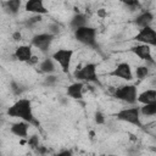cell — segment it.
Returning a JSON list of instances; mask_svg holds the SVG:
<instances>
[{
  "instance_id": "obj_6",
  "label": "cell",
  "mask_w": 156,
  "mask_h": 156,
  "mask_svg": "<svg viewBox=\"0 0 156 156\" xmlns=\"http://www.w3.org/2000/svg\"><path fill=\"white\" fill-rule=\"evenodd\" d=\"M115 117L118 121L126 122V123L132 124V126H135L138 128H141L143 127L141 116H140V112H139V106H136V105H133L130 107L121 108L119 111H117L115 113Z\"/></svg>"
},
{
  "instance_id": "obj_20",
  "label": "cell",
  "mask_w": 156,
  "mask_h": 156,
  "mask_svg": "<svg viewBox=\"0 0 156 156\" xmlns=\"http://www.w3.org/2000/svg\"><path fill=\"white\" fill-rule=\"evenodd\" d=\"M4 7L7 12H10L11 15H17L20 12V9L22 6V1L20 0H10V1H5L4 4Z\"/></svg>"
},
{
  "instance_id": "obj_17",
  "label": "cell",
  "mask_w": 156,
  "mask_h": 156,
  "mask_svg": "<svg viewBox=\"0 0 156 156\" xmlns=\"http://www.w3.org/2000/svg\"><path fill=\"white\" fill-rule=\"evenodd\" d=\"M38 68L40 72H43L45 74H54L57 71V65L50 56H48L38 63Z\"/></svg>"
},
{
  "instance_id": "obj_25",
  "label": "cell",
  "mask_w": 156,
  "mask_h": 156,
  "mask_svg": "<svg viewBox=\"0 0 156 156\" xmlns=\"http://www.w3.org/2000/svg\"><path fill=\"white\" fill-rule=\"evenodd\" d=\"M27 143H28V146H30L32 149H37L39 146V136L38 135H32V136H28L27 138Z\"/></svg>"
},
{
  "instance_id": "obj_2",
  "label": "cell",
  "mask_w": 156,
  "mask_h": 156,
  "mask_svg": "<svg viewBox=\"0 0 156 156\" xmlns=\"http://www.w3.org/2000/svg\"><path fill=\"white\" fill-rule=\"evenodd\" d=\"M73 78L77 79V82L82 83H94V84H101L99 76H98V65L94 62H87L82 67H78L73 72Z\"/></svg>"
},
{
  "instance_id": "obj_29",
  "label": "cell",
  "mask_w": 156,
  "mask_h": 156,
  "mask_svg": "<svg viewBox=\"0 0 156 156\" xmlns=\"http://www.w3.org/2000/svg\"><path fill=\"white\" fill-rule=\"evenodd\" d=\"M123 4L126 6H130V7H138L139 6V1H124Z\"/></svg>"
},
{
  "instance_id": "obj_13",
  "label": "cell",
  "mask_w": 156,
  "mask_h": 156,
  "mask_svg": "<svg viewBox=\"0 0 156 156\" xmlns=\"http://www.w3.org/2000/svg\"><path fill=\"white\" fill-rule=\"evenodd\" d=\"M85 84L82 82H73L66 88V95L73 100H80L83 99Z\"/></svg>"
},
{
  "instance_id": "obj_1",
  "label": "cell",
  "mask_w": 156,
  "mask_h": 156,
  "mask_svg": "<svg viewBox=\"0 0 156 156\" xmlns=\"http://www.w3.org/2000/svg\"><path fill=\"white\" fill-rule=\"evenodd\" d=\"M6 115L12 118H18L20 121H23L30 126H34V127L39 126V122L33 112V104L30 99L20 98L7 107Z\"/></svg>"
},
{
  "instance_id": "obj_7",
  "label": "cell",
  "mask_w": 156,
  "mask_h": 156,
  "mask_svg": "<svg viewBox=\"0 0 156 156\" xmlns=\"http://www.w3.org/2000/svg\"><path fill=\"white\" fill-rule=\"evenodd\" d=\"M55 35L48 33V32H43V33H38L32 37L30 39V46L32 48H35L37 50H39L40 52H44L46 54L50 48H51V44L54 43L55 40Z\"/></svg>"
},
{
  "instance_id": "obj_18",
  "label": "cell",
  "mask_w": 156,
  "mask_h": 156,
  "mask_svg": "<svg viewBox=\"0 0 156 156\" xmlns=\"http://www.w3.org/2000/svg\"><path fill=\"white\" fill-rule=\"evenodd\" d=\"M136 102L141 105H147V104H156V90L155 89H146L141 93L138 94Z\"/></svg>"
},
{
  "instance_id": "obj_12",
  "label": "cell",
  "mask_w": 156,
  "mask_h": 156,
  "mask_svg": "<svg viewBox=\"0 0 156 156\" xmlns=\"http://www.w3.org/2000/svg\"><path fill=\"white\" fill-rule=\"evenodd\" d=\"M13 56L20 62L29 63L32 61V57L34 56V54H33V49L29 44H21L15 49Z\"/></svg>"
},
{
  "instance_id": "obj_26",
  "label": "cell",
  "mask_w": 156,
  "mask_h": 156,
  "mask_svg": "<svg viewBox=\"0 0 156 156\" xmlns=\"http://www.w3.org/2000/svg\"><path fill=\"white\" fill-rule=\"evenodd\" d=\"M94 117H95V122H96L98 124H105V122H106L105 115H104L101 111H96Z\"/></svg>"
},
{
  "instance_id": "obj_16",
  "label": "cell",
  "mask_w": 156,
  "mask_h": 156,
  "mask_svg": "<svg viewBox=\"0 0 156 156\" xmlns=\"http://www.w3.org/2000/svg\"><path fill=\"white\" fill-rule=\"evenodd\" d=\"M85 26H89V18H88V16L85 13L77 12L69 20V28L73 32L76 29H78V28H82V27H85Z\"/></svg>"
},
{
  "instance_id": "obj_22",
  "label": "cell",
  "mask_w": 156,
  "mask_h": 156,
  "mask_svg": "<svg viewBox=\"0 0 156 156\" xmlns=\"http://www.w3.org/2000/svg\"><path fill=\"white\" fill-rule=\"evenodd\" d=\"M58 82V77L56 74H46V77L44 78V85L46 87H54L56 85Z\"/></svg>"
},
{
  "instance_id": "obj_9",
  "label": "cell",
  "mask_w": 156,
  "mask_h": 156,
  "mask_svg": "<svg viewBox=\"0 0 156 156\" xmlns=\"http://www.w3.org/2000/svg\"><path fill=\"white\" fill-rule=\"evenodd\" d=\"M133 40H135L138 44H145L149 46H156V30L152 26L145 27L139 29V32L133 37Z\"/></svg>"
},
{
  "instance_id": "obj_30",
  "label": "cell",
  "mask_w": 156,
  "mask_h": 156,
  "mask_svg": "<svg viewBox=\"0 0 156 156\" xmlns=\"http://www.w3.org/2000/svg\"><path fill=\"white\" fill-rule=\"evenodd\" d=\"M13 40H16V41H20V40H22V34H21L20 32H16V33H13Z\"/></svg>"
},
{
  "instance_id": "obj_8",
  "label": "cell",
  "mask_w": 156,
  "mask_h": 156,
  "mask_svg": "<svg viewBox=\"0 0 156 156\" xmlns=\"http://www.w3.org/2000/svg\"><path fill=\"white\" fill-rule=\"evenodd\" d=\"M107 76L112 78H118L126 82H132L134 79L133 77V68L128 62H119L117 63L110 72H107Z\"/></svg>"
},
{
  "instance_id": "obj_11",
  "label": "cell",
  "mask_w": 156,
  "mask_h": 156,
  "mask_svg": "<svg viewBox=\"0 0 156 156\" xmlns=\"http://www.w3.org/2000/svg\"><path fill=\"white\" fill-rule=\"evenodd\" d=\"M24 11L33 13L34 16H43L49 13V9L43 0H28L24 2Z\"/></svg>"
},
{
  "instance_id": "obj_14",
  "label": "cell",
  "mask_w": 156,
  "mask_h": 156,
  "mask_svg": "<svg viewBox=\"0 0 156 156\" xmlns=\"http://www.w3.org/2000/svg\"><path fill=\"white\" fill-rule=\"evenodd\" d=\"M29 128H30V124L23 122V121H17L15 123L11 124L10 127V132L18 136V138H22V139H27L28 138V132H29Z\"/></svg>"
},
{
  "instance_id": "obj_24",
  "label": "cell",
  "mask_w": 156,
  "mask_h": 156,
  "mask_svg": "<svg viewBox=\"0 0 156 156\" xmlns=\"http://www.w3.org/2000/svg\"><path fill=\"white\" fill-rule=\"evenodd\" d=\"M60 32H61V27L57 23H50L48 26V33H50V34H52V35L56 37Z\"/></svg>"
},
{
  "instance_id": "obj_5",
  "label": "cell",
  "mask_w": 156,
  "mask_h": 156,
  "mask_svg": "<svg viewBox=\"0 0 156 156\" xmlns=\"http://www.w3.org/2000/svg\"><path fill=\"white\" fill-rule=\"evenodd\" d=\"M138 87L135 84H123L121 87H117L112 96L119 101H123L128 105H136V98H138Z\"/></svg>"
},
{
  "instance_id": "obj_19",
  "label": "cell",
  "mask_w": 156,
  "mask_h": 156,
  "mask_svg": "<svg viewBox=\"0 0 156 156\" xmlns=\"http://www.w3.org/2000/svg\"><path fill=\"white\" fill-rule=\"evenodd\" d=\"M150 74V68L147 65H141V66H136L134 72H133V77L138 80H143L146 79Z\"/></svg>"
},
{
  "instance_id": "obj_10",
  "label": "cell",
  "mask_w": 156,
  "mask_h": 156,
  "mask_svg": "<svg viewBox=\"0 0 156 156\" xmlns=\"http://www.w3.org/2000/svg\"><path fill=\"white\" fill-rule=\"evenodd\" d=\"M129 52H132L133 55H135L141 61H145L146 63L155 65V58H154V55H152V49L149 45H145V44H135V45H133V46L129 48Z\"/></svg>"
},
{
  "instance_id": "obj_27",
  "label": "cell",
  "mask_w": 156,
  "mask_h": 156,
  "mask_svg": "<svg viewBox=\"0 0 156 156\" xmlns=\"http://www.w3.org/2000/svg\"><path fill=\"white\" fill-rule=\"evenodd\" d=\"M11 90L13 91V94H15V95H20V94L22 93L21 85H20V84H17V83H15V82L11 84Z\"/></svg>"
},
{
  "instance_id": "obj_15",
  "label": "cell",
  "mask_w": 156,
  "mask_h": 156,
  "mask_svg": "<svg viewBox=\"0 0 156 156\" xmlns=\"http://www.w3.org/2000/svg\"><path fill=\"white\" fill-rule=\"evenodd\" d=\"M134 24L136 26V27H139L140 29L141 28H145V27H150L151 24H152V22H154V13L151 12V11H149V10H146V11H143V12H140L135 18H134Z\"/></svg>"
},
{
  "instance_id": "obj_23",
  "label": "cell",
  "mask_w": 156,
  "mask_h": 156,
  "mask_svg": "<svg viewBox=\"0 0 156 156\" xmlns=\"http://www.w3.org/2000/svg\"><path fill=\"white\" fill-rule=\"evenodd\" d=\"M40 21H41V16H34V15H33L30 18H27V21H26V26L29 27V28H32V27L37 26Z\"/></svg>"
},
{
  "instance_id": "obj_3",
  "label": "cell",
  "mask_w": 156,
  "mask_h": 156,
  "mask_svg": "<svg viewBox=\"0 0 156 156\" xmlns=\"http://www.w3.org/2000/svg\"><path fill=\"white\" fill-rule=\"evenodd\" d=\"M73 37L79 44L91 48V49H95V50H99V44H98V39H96L98 29L95 27L85 26V27L78 28L73 32Z\"/></svg>"
},
{
  "instance_id": "obj_28",
  "label": "cell",
  "mask_w": 156,
  "mask_h": 156,
  "mask_svg": "<svg viewBox=\"0 0 156 156\" xmlns=\"http://www.w3.org/2000/svg\"><path fill=\"white\" fill-rule=\"evenodd\" d=\"M55 156H73V152L71 149H65V150H61L60 152H57Z\"/></svg>"
},
{
  "instance_id": "obj_21",
  "label": "cell",
  "mask_w": 156,
  "mask_h": 156,
  "mask_svg": "<svg viewBox=\"0 0 156 156\" xmlns=\"http://www.w3.org/2000/svg\"><path fill=\"white\" fill-rule=\"evenodd\" d=\"M139 112L141 117H154L156 115V104H147L139 106Z\"/></svg>"
},
{
  "instance_id": "obj_4",
  "label": "cell",
  "mask_w": 156,
  "mask_h": 156,
  "mask_svg": "<svg viewBox=\"0 0 156 156\" xmlns=\"http://www.w3.org/2000/svg\"><path fill=\"white\" fill-rule=\"evenodd\" d=\"M74 50L69 48H60L56 51L51 54V58L56 62L57 66H60L61 71L65 74H69L71 66H72V60H73Z\"/></svg>"
}]
</instances>
